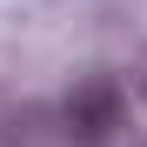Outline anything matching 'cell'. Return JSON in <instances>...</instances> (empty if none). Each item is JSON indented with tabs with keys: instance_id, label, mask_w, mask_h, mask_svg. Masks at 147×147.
<instances>
[{
	"instance_id": "cell-2",
	"label": "cell",
	"mask_w": 147,
	"mask_h": 147,
	"mask_svg": "<svg viewBox=\"0 0 147 147\" xmlns=\"http://www.w3.org/2000/svg\"><path fill=\"white\" fill-rule=\"evenodd\" d=\"M140 100H147V87H140Z\"/></svg>"
},
{
	"instance_id": "cell-1",
	"label": "cell",
	"mask_w": 147,
	"mask_h": 147,
	"mask_svg": "<svg viewBox=\"0 0 147 147\" xmlns=\"http://www.w3.org/2000/svg\"><path fill=\"white\" fill-rule=\"evenodd\" d=\"M120 114H127V100H120V80L114 74H87L80 87L60 100V127L74 134V140H107L114 127H120Z\"/></svg>"
}]
</instances>
